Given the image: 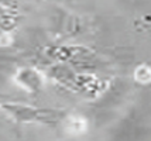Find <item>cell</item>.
I'll return each instance as SVG.
<instances>
[{
  "instance_id": "3957f363",
  "label": "cell",
  "mask_w": 151,
  "mask_h": 141,
  "mask_svg": "<svg viewBox=\"0 0 151 141\" xmlns=\"http://www.w3.org/2000/svg\"><path fill=\"white\" fill-rule=\"evenodd\" d=\"M47 55L55 62H62L68 65H81L89 62L93 57V51L81 45H58L47 49Z\"/></svg>"
},
{
  "instance_id": "5b68a950",
  "label": "cell",
  "mask_w": 151,
  "mask_h": 141,
  "mask_svg": "<svg viewBox=\"0 0 151 141\" xmlns=\"http://www.w3.org/2000/svg\"><path fill=\"white\" fill-rule=\"evenodd\" d=\"M134 79L141 83V85H145L150 82V68L147 65H140V67L134 71Z\"/></svg>"
},
{
  "instance_id": "277c9868",
  "label": "cell",
  "mask_w": 151,
  "mask_h": 141,
  "mask_svg": "<svg viewBox=\"0 0 151 141\" xmlns=\"http://www.w3.org/2000/svg\"><path fill=\"white\" fill-rule=\"evenodd\" d=\"M16 82L27 92H38L44 85V76L34 68H21L16 74Z\"/></svg>"
},
{
  "instance_id": "7a4b0ae2",
  "label": "cell",
  "mask_w": 151,
  "mask_h": 141,
  "mask_svg": "<svg viewBox=\"0 0 151 141\" xmlns=\"http://www.w3.org/2000/svg\"><path fill=\"white\" fill-rule=\"evenodd\" d=\"M0 110L17 123H41V124H57L65 119L66 112L59 109L34 107L23 103L4 102L0 104Z\"/></svg>"
},
{
  "instance_id": "6da1fadb",
  "label": "cell",
  "mask_w": 151,
  "mask_h": 141,
  "mask_svg": "<svg viewBox=\"0 0 151 141\" xmlns=\"http://www.w3.org/2000/svg\"><path fill=\"white\" fill-rule=\"evenodd\" d=\"M50 78L73 93L95 99L109 89V82L93 74H76L71 65L57 62L48 71Z\"/></svg>"
}]
</instances>
